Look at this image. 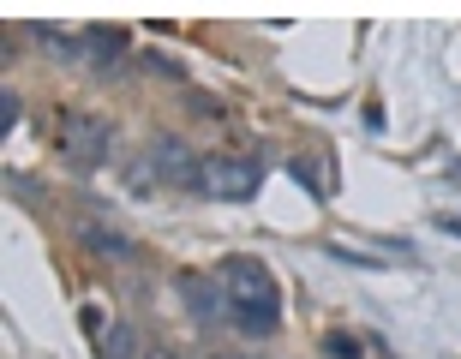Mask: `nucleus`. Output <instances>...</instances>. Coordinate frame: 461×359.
Instances as JSON below:
<instances>
[{"instance_id": "nucleus-1", "label": "nucleus", "mask_w": 461, "mask_h": 359, "mask_svg": "<svg viewBox=\"0 0 461 359\" xmlns=\"http://www.w3.org/2000/svg\"><path fill=\"white\" fill-rule=\"evenodd\" d=\"M222 288H228V318H234L246 336H270L276 318H282L276 275L264 270L258 257H228L222 264Z\"/></svg>"}, {"instance_id": "nucleus-2", "label": "nucleus", "mask_w": 461, "mask_h": 359, "mask_svg": "<svg viewBox=\"0 0 461 359\" xmlns=\"http://www.w3.org/2000/svg\"><path fill=\"white\" fill-rule=\"evenodd\" d=\"M258 180H264V162L258 156H210V162H198V186L210 198H228V204L252 198Z\"/></svg>"}, {"instance_id": "nucleus-3", "label": "nucleus", "mask_w": 461, "mask_h": 359, "mask_svg": "<svg viewBox=\"0 0 461 359\" xmlns=\"http://www.w3.org/2000/svg\"><path fill=\"white\" fill-rule=\"evenodd\" d=\"M60 144H67L72 162H85V168H96L108 156V126L90 114H67V126H60Z\"/></svg>"}, {"instance_id": "nucleus-4", "label": "nucleus", "mask_w": 461, "mask_h": 359, "mask_svg": "<svg viewBox=\"0 0 461 359\" xmlns=\"http://www.w3.org/2000/svg\"><path fill=\"white\" fill-rule=\"evenodd\" d=\"M180 288L192 293V311H198V318H210V324H222V318H228V288H222V282H198V275H186Z\"/></svg>"}, {"instance_id": "nucleus-5", "label": "nucleus", "mask_w": 461, "mask_h": 359, "mask_svg": "<svg viewBox=\"0 0 461 359\" xmlns=\"http://www.w3.org/2000/svg\"><path fill=\"white\" fill-rule=\"evenodd\" d=\"M103 359H132V329H114L103 347Z\"/></svg>"}]
</instances>
